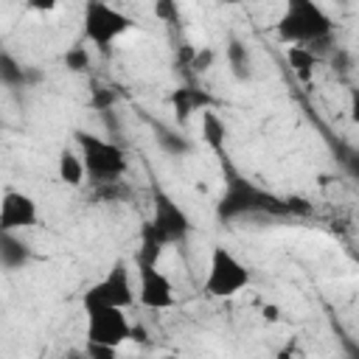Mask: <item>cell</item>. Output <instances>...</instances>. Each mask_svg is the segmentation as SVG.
Segmentation results:
<instances>
[{"label": "cell", "mask_w": 359, "mask_h": 359, "mask_svg": "<svg viewBox=\"0 0 359 359\" xmlns=\"http://www.w3.org/2000/svg\"><path fill=\"white\" fill-rule=\"evenodd\" d=\"M76 146H79V154L84 160V168H87V177L93 182H101V185H115L126 168H129V160H126V151L112 143V140H104L98 135H90V132H76Z\"/></svg>", "instance_id": "3"}, {"label": "cell", "mask_w": 359, "mask_h": 359, "mask_svg": "<svg viewBox=\"0 0 359 359\" xmlns=\"http://www.w3.org/2000/svg\"><path fill=\"white\" fill-rule=\"evenodd\" d=\"M202 140L213 149V151H222L224 149V140H227V126L224 121L208 107L202 109Z\"/></svg>", "instance_id": "18"}, {"label": "cell", "mask_w": 359, "mask_h": 359, "mask_svg": "<svg viewBox=\"0 0 359 359\" xmlns=\"http://www.w3.org/2000/svg\"><path fill=\"white\" fill-rule=\"evenodd\" d=\"M39 219V210H36V199L22 194V191H14V188H6L3 191V199H0V230H8V233H17V230H28L34 227Z\"/></svg>", "instance_id": "10"}, {"label": "cell", "mask_w": 359, "mask_h": 359, "mask_svg": "<svg viewBox=\"0 0 359 359\" xmlns=\"http://www.w3.org/2000/svg\"><path fill=\"white\" fill-rule=\"evenodd\" d=\"M137 300L151 311H165L177 303L174 286L157 264H137Z\"/></svg>", "instance_id": "9"}, {"label": "cell", "mask_w": 359, "mask_h": 359, "mask_svg": "<svg viewBox=\"0 0 359 359\" xmlns=\"http://www.w3.org/2000/svg\"><path fill=\"white\" fill-rule=\"evenodd\" d=\"M250 280H252V275L238 255H233L222 244H216L210 250L208 272H205V283H202L208 297H233V294L244 292L250 286Z\"/></svg>", "instance_id": "4"}, {"label": "cell", "mask_w": 359, "mask_h": 359, "mask_svg": "<svg viewBox=\"0 0 359 359\" xmlns=\"http://www.w3.org/2000/svg\"><path fill=\"white\" fill-rule=\"evenodd\" d=\"M135 303V292H132V278H129V264L126 261H115L107 275L101 280H95L84 297H81V306L84 309H93V306H132Z\"/></svg>", "instance_id": "6"}, {"label": "cell", "mask_w": 359, "mask_h": 359, "mask_svg": "<svg viewBox=\"0 0 359 359\" xmlns=\"http://www.w3.org/2000/svg\"><path fill=\"white\" fill-rule=\"evenodd\" d=\"M208 104H210V98L202 90H194V87H180V90L171 93V107H174V115H177L180 123L188 121L194 112L208 109Z\"/></svg>", "instance_id": "14"}, {"label": "cell", "mask_w": 359, "mask_h": 359, "mask_svg": "<svg viewBox=\"0 0 359 359\" xmlns=\"http://www.w3.org/2000/svg\"><path fill=\"white\" fill-rule=\"evenodd\" d=\"M56 174H59V180L65 185L79 188L84 182V177H87V168H84L81 154H76L73 149H62L59 157H56Z\"/></svg>", "instance_id": "15"}, {"label": "cell", "mask_w": 359, "mask_h": 359, "mask_svg": "<svg viewBox=\"0 0 359 359\" xmlns=\"http://www.w3.org/2000/svg\"><path fill=\"white\" fill-rule=\"evenodd\" d=\"M219 3H222V6H241L244 0H219Z\"/></svg>", "instance_id": "28"}, {"label": "cell", "mask_w": 359, "mask_h": 359, "mask_svg": "<svg viewBox=\"0 0 359 359\" xmlns=\"http://www.w3.org/2000/svg\"><path fill=\"white\" fill-rule=\"evenodd\" d=\"M0 81H3V87L17 90V87H28V84L39 81V73H36L34 67L17 62L8 50H3V53H0Z\"/></svg>", "instance_id": "12"}, {"label": "cell", "mask_w": 359, "mask_h": 359, "mask_svg": "<svg viewBox=\"0 0 359 359\" xmlns=\"http://www.w3.org/2000/svg\"><path fill=\"white\" fill-rule=\"evenodd\" d=\"M132 339L143 342V339H146V328H143V325H132Z\"/></svg>", "instance_id": "27"}, {"label": "cell", "mask_w": 359, "mask_h": 359, "mask_svg": "<svg viewBox=\"0 0 359 359\" xmlns=\"http://www.w3.org/2000/svg\"><path fill=\"white\" fill-rule=\"evenodd\" d=\"M334 31L331 14L317 0H286L275 34L286 45H323Z\"/></svg>", "instance_id": "2"}, {"label": "cell", "mask_w": 359, "mask_h": 359, "mask_svg": "<svg viewBox=\"0 0 359 359\" xmlns=\"http://www.w3.org/2000/svg\"><path fill=\"white\" fill-rule=\"evenodd\" d=\"M149 224H151L168 244H177V241H182V238L191 233V216H188L165 191H154Z\"/></svg>", "instance_id": "8"}, {"label": "cell", "mask_w": 359, "mask_h": 359, "mask_svg": "<svg viewBox=\"0 0 359 359\" xmlns=\"http://www.w3.org/2000/svg\"><path fill=\"white\" fill-rule=\"evenodd\" d=\"M227 67L236 81H250L252 79V53L241 39L227 42Z\"/></svg>", "instance_id": "16"}, {"label": "cell", "mask_w": 359, "mask_h": 359, "mask_svg": "<svg viewBox=\"0 0 359 359\" xmlns=\"http://www.w3.org/2000/svg\"><path fill=\"white\" fill-rule=\"evenodd\" d=\"M81 25H84V36L95 48H109L135 22H132L129 14H123L121 8H115V6H109L104 0H87L84 3V14H81Z\"/></svg>", "instance_id": "5"}, {"label": "cell", "mask_w": 359, "mask_h": 359, "mask_svg": "<svg viewBox=\"0 0 359 359\" xmlns=\"http://www.w3.org/2000/svg\"><path fill=\"white\" fill-rule=\"evenodd\" d=\"M154 143L168 157H185L194 151V143L188 140V135H182L180 129H174L168 123H154Z\"/></svg>", "instance_id": "13"}, {"label": "cell", "mask_w": 359, "mask_h": 359, "mask_svg": "<svg viewBox=\"0 0 359 359\" xmlns=\"http://www.w3.org/2000/svg\"><path fill=\"white\" fill-rule=\"evenodd\" d=\"M286 59H289V65H292V73H294L303 84H309V81L314 79V67H317L320 56H317L309 45H289Z\"/></svg>", "instance_id": "17"}, {"label": "cell", "mask_w": 359, "mask_h": 359, "mask_svg": "<svg viewBox=\"0 0 359 359\" xmlns=\"http://www.w3.org/2000/svg\"><path fill=\"white\" fill-rule=\"evenodd\" d=\"M261 314H264L266 323H278V320H280V309H278V306H264Z\"/></svg>", "instance_id": "26"}, {"label": "cell", "mask_w": 359, "mask_h": 359, "mask_svg": "<svg viewBox=\"0 0 359 359\" xmlns=\"http://www.w3.org/2000/svg\"><path fill=\"white\" fill-rule=\"evenodd\" d=\"M348 118L353 126H359V87H351L348 93Z\"/></svg>", "instance_id": "24"}, {"label": "cell", "mask_w": 359, "mask_h": 359, "mask_svg": "<svg viewBox=\"0 0 359 359\" xmlns=\"http://www.w3.org/2000/svg\"><path fill=\"white\" fill-rule=\"evenodd\" d=\"M25 6H28L31 11H36V14H48V11L59 8L62 0H25Z\"/></svg>", "instance_id": "25"}, {"label": "cell", "mask_w": 359, "mask_h": 359, "mask_svg": "<svg viewBox=\"0 0 359 359\" xmlns=\"http://www.w3.org/2000/svg\"><path fill=\"white\" fill-rule=\"evenodd\" d=\"M87 314V342L121 348L126 339H132V323L126 320L121 306H93L84 309Z\"/></svg>", "instance_id": "7"}, {"label": "cell", "mask_w": 359, "mask_h": 359, "mask_svg": "<svg viewBox=\"0 0 359 359\" xmlns=\"http://www.w3.org/2000/svg\"><path fill=\"white\" fill-rule=\"evenodd\" d=\"M115 101H118V95H115L112 87H95L93 95H90V107L95 112H109L115 107Z\"/></svg>", "instance_id": "21"}, {"label": "cell", "mask_w": 359, "mask_h": 359, "mask_svg": "<svg viewBox=\"0 0 359 359\" xmlns=\"http://www.w3.org/2000/svg\"><path fill=\"white\" fill-rule=\"evenodd\" d=\"M331 65H334V70L348 73V70H351V53H348L345 48H337V50L331 53Z\"/></svg>", "instance_id": "23"}, {"label": "cell", "mask_w": 359, "mask_h": 359, "mask_svg": "<svg viewBox=\"0 0 359 359\" xmlns=\"http://www.w3.org/2000/svg\"><path fill=\"white\" fill-rule=\"evenodd\" d=\"M28 261H31L28 241H22L17 233L0 230V264H3V269L6 272H14V269L28 266Z\"/></svg>", "instance_id": "11"}, {"label": "cell", "mask_w": 359, "mask_h": 359, "mask_svg": "<svg viewBox=\"0 0 359 359\" xmlns=\"http://www.w3.org/2000/svg\"><path fill=\"white\" fill-rule=\"evenodd\" d=\"M213 62H216V50L208 48V45H202V48H194L188 67H191L194 73H208V70L213 67Z\"/></svg>", "instance_id": "19"}, {"label": "cell", "mask_w": 359, "mask_h": 359, "mask_svg": "<svg viewBox=\"0 0 359 359\" xmlns=\"http://www.w3.org/2000/svg\"><path fill=\"white\" fill-rule=\"evenodd\" d=\"M65 67H67L70 73H84V70L90 67V53H87V48H84V45L70 48V50L65 53Z\"/></svg>", "instance_id": "20"}, {"label": "cell", "mask_w": 359, "mask_h": 359, "mask_svg": "<svg viewBox=\"0 0 359 359\" xmlns=\"http://www.w3.org/2000/svg\"><path fill=\"white\" fill-rule=\"evenodd\" d=\"M252 213H266V216H289V199H280L269 191H264L261 185L244 180L241 174L230 171L224 180V191L216 202V219L222 222H233L241 216H252Z\"/></svg>", "instance_id": "1"}, {"label": "cell", "mask_w": 359, "mask_h": 359, "mask_svg": "<svg viewBox=\"0 0 359 359\" xmlns=\"http://www.w3.org/2000/svg\"><path fill=\"white\" fill-rule=\"evenodd\" d=\"M339 165H342V171H345L353 182H359V149L342 146V151H339Z\"/></svg>", "instance_id": "22"}]
</instances>
